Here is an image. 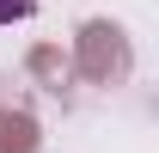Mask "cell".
<instances>
[{
    "instance_id": "6da1fadb",
    "label": "cell",
    "mask_w": 159,
    "mask_h": 153,
    "mask_svg": "<svg viewBox=\"0 0 159 153\" xmlns=\"http://www.w3.org/2000/svg\"><path fill=\"white\" fill-rule=\"evenodd\" d=\"M37 12V0H0V25H12V19H31Z\"/></svg>"
}]
</instances>
